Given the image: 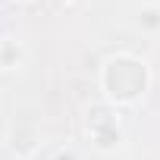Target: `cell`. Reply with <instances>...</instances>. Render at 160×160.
I'll use <instances>...</instances> for the list:
<instances>
[{
	"label": "cell",
	"instance_id": "obj_1",
	"mask_svg": "<svg viewBox=\"0 0 160 160\" xmlns=\"http://www.w3.org/2000/svg\"><path fill=\"white\" fill-rule=\"evenodd\" d=\"M101 82L116 104H132L148 88V72H144V63H138L135 57H113L104 66Z\"/></svg>",
	"mask_w": 160,
	"mask_h": 160
}]
</instances>
